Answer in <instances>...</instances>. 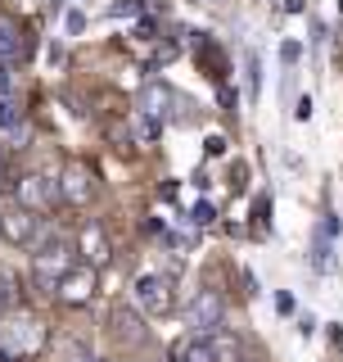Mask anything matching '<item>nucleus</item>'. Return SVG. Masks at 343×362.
Wrapping results in <instances>:
<instances>
[{"mask_svg": "<svg viewBox=\"0 0 343 362\" xmlns=\"http://www.w3.org/2000/svg\"><path fill=\"white\" fill-rule=\"evenodd\" d=\"M14 303H18V286H14V276L0 267V317L14 313Z\"/></svg>", "mask_w": 343, "mask_h": 362, "instance_id": "obj_16", "label": "nucleus"}, {"mask_svg": "<svg viewBox=\"0 0 343 362\" xmlns=\"http://www.w3.org/2000/svg\"><path fill=\"white\" fill-rule=\"evenodd\" d=\"M5 349L14 358H37L41 349H45V326H41V317H9V326H5Z\"/></svg>", "mask_w": 343, "mask_h": 362, "instance_id": "obj_4", "label": "nucleus"}, {"mask_svg": "<svg viewBox=\"0 0 343 362\" xmlns=\"http://www.w3.org/2000/svg\"><path fill=\"white\" fill-rule=\"evenodd\" d=\"M0 362H18V358H14V354H9V349H5V344H0Z\"/></svg>", "mask_w": 343, "mask_h": 362, "instance_id": "obj_26", "label": "nucleus"}, {"mask_svg": "<svg viewBox=\"0 0 343 362\" xmlns=\"http://www.w3.org/2000/svg\"><path fill=\"white\" fill-rule=\"evenodd\" d=\"M113 326H118V335L131 339V344H140V339H145V326H140V317H136L131 308H118V313H113Z\"/></svg>", "mask_w": 343, "mask_h": 362, "instance_id": "obj_14", "label": "nucleus"}, {"mask_svg": "<svg viewBox=\"0 0 343 362\" xmlns=\"http://www.w3.org/2000/svg\"><path fill=\"white\" fill-rule=\"evenodd\" d=\"M0 132H23V113L14 105V95H0Z\"/></svg>", "mask_w": 343, "mask_h": 362, "instance_id": "obj_15", "label": "nucleus"}, {"mask_svg": "<svg viewBox=\"0 0 343 362\" xmlns=\"http://www.w3.org/2000/svg\"><path fill=\"white\" fill-rule=\"evenodd\" d=\"M294 113H299V118L307 122V118H312V100H307V95H303V100H299V109H294Z\"/></svg>", "mask_w": 343, "mask_h": 362, "instance_id": "obj_24", "label": "nucleus"}, {"mask_svg": "<svg viewBox=\"0 0 343 362\" xmlns=\"http://www.w3.org/2000/svg\"><path fill=\"white\" fill-rule=\"evenodd\" d=\"M330 263H335V222H321L316 226V245H312V267L316 272H330Z\"/></svg>", "mask_w": 343, "mask_h": 362, "instance_id": "obj_12", "label": "nucleus"}, {"mask_svg": "<svg viewBox=\"0 0 343 362\" xmlns=\"http://www.w3.org/2000/svg\"><path fill=\"white\" fill-rule=\"evenodd\" d=\"M0 173H5V154H0Z\"/></svg>", "mask_w": 343, "mask_h": 362, "instance_id": "obj_27", "label": "nucleus"}, {"mask_svg": "<svg viewBox=\"0 0 343 362\" xmlns=\"http://www.w3.org/2000/svg\"><path fill=\"white\" fill-rule=\"evenodd\" d=\"M77 254H82L90 267L109 263V235H104V226H100V222H86L82 226V235H77Z\"/></svg>", "mask_w": 343, "mask_h": 362, "instance_id": "obj_10", "label": "nucleus"}, {"mask_svg": "<svg viewBox=\"0 0 343 362\" xmlns=\"http://www.w3.org/2000/svg\"><path fill=\"white\" fill-rule=\"evenodd\" d=\"M339 14H343V0H339Z\"/></svg>", "mask_w": 343, "mask_h": 362, "instance_id": "obj_29", "label": "nucleus"}, {"mask_svg": "<svg viewBox=\"0 0 343 362\" xmlns=\"http://www.w3.org/2000/svg\"><path fill=\"white\" fill-rule=\"evenodd\" d=\"M14 199L32 213H50L54 204H59V181L45 177V173H23L14 181Z\"/></svg>", "mask_w": 343, "mask_h": 362, "instance_id": "obj_2", "label": "nucleus"}, {"mask_svg": "<svg viewBox=\"0 0 343 362\" xmlns=\"http://www.w3.org/2000/svg\"><path fill=\"white\" fill-rule=\"evenodd\" d=\"M280 54H284V64H294L303 50H299V41H284V50H280Z\"/></svg>", "mask_w": 343, "mask_h": 362, "instance_id": "obj_22", "label": "nucleus"}, {"mask_svg": "<svg viewBox=\"0 0 343 362\" xmlns=\"http://www.w3.org/2000/svg\"><path fill=\"white\" fill-rule=\"evenodd\" d=\"M14 90V64H0V95Z\"/></svg>", "mask_w": 343, "mask_h": 362, "instance_id": "obj_21", "label": "nucleus"}, {"mask_svg": "<svg viewBox=\"0 0 343 362\" xmlns=\"http://www.w3.org/2000/svg\"><path fill=\"white\" fill-rule=\"evenodd\" d=\"M244 77H248V95H258V86H262V59L253 50L244 54Z\"/></svg>", "mask_w": 343, "mask_h": 362, "instance_id": "obj_17", "label": "nucleus"}, {"mask_svg": "<svg viewBox=\"0 0 343 362\" xmlns=\"http://www.w3.org/2000/svg\"><path fill=\"white\" fill-rule=\"evenodd\" d=\"M203 5H217V0H203Z\"/></svg>", "mask_w": 343, "mask_h": 362, "instance_id": "obj_28", "label": "nucleus"}, {"mask_svg": "<svg viewBox=\"0 0 343 362\" xmlns=\"http://www.w3.org/2000/svg\"><path fill=\"white\" fill-rule=\"evenodd\" d=\"M172 362H222V344L212 335H190L186 344L172 349Z\"/></svg>", "mask_w": 343, "mask_h": 362, "instance_id": "obj_9", "label": "nucleus"}, {"mask_svg": "<svg viewBox=\"0 0 343 362\" xmlns=\"http://www.w3.org/2000/svg\"><path fill=\"white\" fill-rule=\"evenodd\" d=\"M172 100H176V95H172V86H163V82H145L140 95H136V113H150V118L163 122Z\"/></svg>", "mask_w": 343, "mask_h": 362, "instance_id": "obj_11", "label": "nucleus"}, {"mask_svg": "<svg viewBox=\"0 0 343 362\" xmlns=\"http://www.w3.org/2000/svg\"><path fill=\"white\" fill-rule=\"evenodd\" d=\"M131 303H136L140 313H150V317H163V313L172 308V281L158 276V272H145V276H136Z\"/></svg>", "mask_w": 343, "mask_h": 362, "instance_id": "obj_6", "label": "nucleus"}, {"mask_svg": "<svg viewBox=\"0 0 343 362\" xmlns=\"http://www.w3.org/2000/svg\"><path fill=\"white\" fill-rule=\"evenodd\" d=\"M23 50V37H18V23L0 14V64H14Z\"/></svg>", "mask_w": 343, "mask_h": 362, "instance_id": "obj_13", "label": "nucleus"}, {"mask_svg": "<svg viewBox=\"0 0 343 362\" xmlns=\"http://www.w3.org/2000/svg\"><path fill=\"white\" fill-rule=\"evenodd\" d=\"M59 199H68L73 209H82V204L95 199V168L82 163V158H73L59 173Z\"/></svg>", "mask_w": 343, "mask_h": 362, "instance_id": "obj_7", "label": "nucleus"}, {"mask_svg": "<svg viewBox=\"0 0 343 362\" xmlns=\"http://www.w3.org/2000/svg\"><path fill=\"white\" fill-rule=\"evenodd\" d=\"M73 254H77V249H73V240H68V235H59V231H41L37 240H32V281H37L41 290L54 294L59 276L77 263Z\"/></svg>", "mask_w": 343, "mask_h": 362, "instance_id": "obj_1", "label": "nucleus"}, {"mask_svg": "<svg viewBox=\"0 0 343 362\" xmlns=\"http://www.w3.org/2000/svg\"><path fill=\"white\" fill-rule=\"evenodd\" d=\"M95 290H100V272L90 267V263H73L59 276V286H54L59 303H68V308H82V303H90V299H95Z\"/></svg>", "mask_w": 343, "mask_h": 362, "instance_id": "obj_3", "label": "nucleus"}, {"mask_svg": "<svg viewBox=\"0 0 343 362\" xmlns=\"http://www.w3.org/2000/svg\"><path fill=\"white\" fill-rule=\"evenodd\" d=\"M222 322H226V303H222V294H217V290H199L186 303V326H190L194 335H212Z\"/></svg>", "mask_w": 343, "mask_h": 362, "instance_id": "obj_5", "label": "nucleus"}, {"mask_svg": "<svg viewBox=\"0 0 343 362\" xmlns=\"http://www.w3.org/2000/svg\"><path fill=\"white\" fill-rule=\"evenodd\" d=\"M208 154H226V141H222V136H208Z\"/></svg>", "mask_w": 343, "mask_h": 362, "instance_id": "obj_25", "label": "nucleus"}, {"mask_svg": "<svg viewBox=\"0 0 343 362\" xmlns=\"http://www.w3.org/2000/svg\"><path fill=\"white\" fill-rule=\"evenodd\" d=\"M113 18H127V14H140V0H122V5H113L109 9Z\"/></svg>", "mask_w": 343, "mask_h": 362, "instance_id": "obj_20", "label": "nucleus"}, {"mask_svg": "<svg viewBox=\"0 0 343 362\" xmlns=\"http://www.w3.org/2000/svg\"><path fill=\"white\" fill-rule=\"evenodd\" d=\"M64 23H68V32H82V28H86V18H82V14H77V9H73V14H68Z\"/></svg>", "mask_w": 343, "mask_h": 362, "instance_id": "obj_23", "label": "nucleus"}, {"mask_svg": "<svg viewBox=\"0 0 343 362\" xmlns=\"http://www.w3.org/2000/svg\"><path fill=\"white\" fill-rule=\"evenodd\" d=\"M0 235H5L9 245H32L41 235V213L23 209V204L5 209V213H0Z\"/></svg>", "mask_w": 343, "mask_h": 362, "instance_id": "obj_8", "label": "nucleus"}, {"mask_svg": "<svg viewBox=\"0 0 343 362\" xmlns=\"http://www.w3.org/2000/svg\"><path fill=\"white\" fill-rule=\"evenodd\" d=\"M212 218H217V213H212V204H208V199H199V204L190 209V222H194V226H208Z\"/></svg>", "mask_w": 343, "mask_h": 362, "instance_id": "obj_19", "label": "nucleus"}, {"mask_svg": "<svg viewBox=\"0 0 343 362\" xmlns=\"http://www.w3.org/2000/svg\"><path fill=\"white\" fill-rule=\"evenodd\" d=\"M158 127H163L158 118H150V113H136V136H140V141H158Z\"/></svg>", "mask_w": 343, "mask_h": 362, "instance_id": "obj_18", "label": "nucleus"}]
</instances>
